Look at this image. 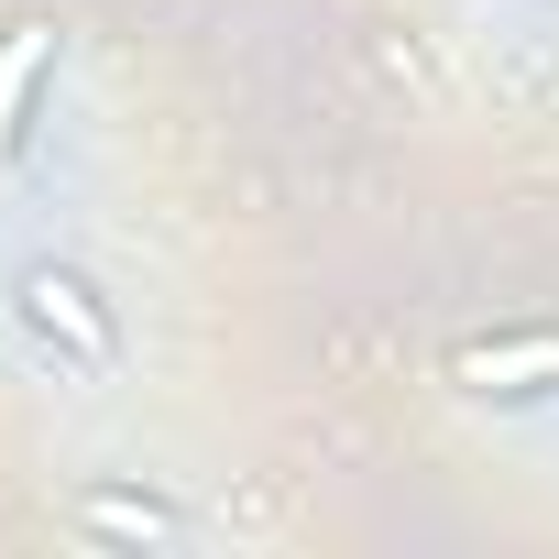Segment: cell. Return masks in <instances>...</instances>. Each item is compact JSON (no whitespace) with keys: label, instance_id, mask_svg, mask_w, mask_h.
Masks as SVG:
<instances>
[{"label":"cell","instance_id":"6da1fadb","mask_svg":"<svg viewBox=\"0 0 559 559\" xmlns=\"http://www.w3.org/2000/svg\"><path fill=\"white\" fill-rule=\"evenodd\" d=\"M0 319H12L56 373H121V308L88 286L78 263H56V252H34L12 286H0Z\"/></svg>","mask_w":559,"mask_h":559},{"label":"cell","instance_id":"7a4b0ae2","mask_svg":"<svg viewBox=\"0 0 559 559\" xmlns=\"http://www.w3.org/2000/svg\"><path fill=\"white\" fill-rule=\"evenodd\" d=\"M450 384H461V395H483V406H537V395H559V330L461 341V352H450Z\"/></svg>","mask_w":559,"mask_h":559},{"label":"cell","instance_id":"3957f363","mask_svg":"<svg viewBox=\"0 0 559 559\" xmlns=\"http://www.w3.org/2000/svg\"><path fill=\"white\" fill-rule=\"evenodd\" d=\"M67 515H78L99 548H187V537H198V515H187L176 493H154V483H78Z\"/></svg>","mask_w":559,"mask_h":559},{"label":"cell","instance_id":"277c9868","mask_svg":"<svg viewBox=\"0 0 559 559\" xmlns=\"http://www.w3.org/2000/svg\"><path fill=\"white\" fill-rule=\"evenodd\" d=\"M45 78H56V23H12V45H0V165L23 154Z\"/></svg>","mask_w":559,"mask_h":559},{"label":"cell","instance_id":"5b68a950","mask_svg":"<svg viewBox=\"0 0 559 559\" xmlns=\"http://www.w3.org/2000/svg\"><path fill=\"white\" fill-rule=\"evenodd\" d=\"M548 12H559V0H548Z\"/></svg>","mask_w":559,"mask_h":559}]
</instances>
